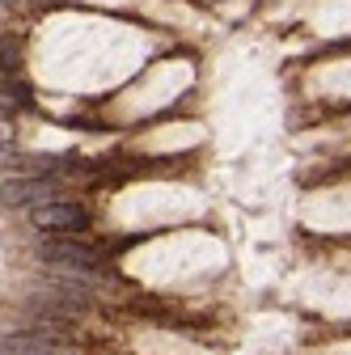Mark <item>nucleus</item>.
<instances>
[{"label":"nucleus","mask_w":351,"mask_h":355,"mask_svg":"<svg viewBox=\"0 0 351 355\" xmlns=\"http://www.w3.org/2000/svg\"><path fill=\"white\" fill-rule=\"evenodd\" d=\"M38 262L55 266V271H76V275H102L106 258L98 245H89L80 233H38L34 237Z\"/></svg>","instance_id":"nucleus-1"},{"label":"nucleus","mask_w":351,"mask_h":355,"mask_svg":"<svg viewBox=\"0 0 351 355\" xmlns=\"http://www.w3.org/2000/svg\"><path fill=\"white\" fill-rule=\"evenodd\" d=\"M26 220H30V229L34 233H85L94 225V216L85 203L76 199H47V203H34L26 207Z\"/></svg>","instance_id":"nucleus-2"},{"label":"nucleus","mask_w":351,"mask_h":355,"mask_svg":"<svg viewBox=\"0 0 351 355\" xmlns=\"http://www.w3.org/2000/svg\"><path fill=\"white\" fill-rule=\"evenodd\" d=\"M64 191V178H42V173H17L9 182H0V207L9 211H26L34 203H47V199H60Z\"/></svg>","instance_id":"nucleus-3"},{"label":"nucleus","mask_w":351,"mask_h":355,"mask_svg":"<svg viewBox=\"0 0 351 355\" xmlns=\"http://www.w3.org/2000/svg\"><path fill=\"white\" fill-rule=\"evenodd\" d=\"M64 351V338L60 334H47V330H13V334H0V355H55Z\"/></svg>","instance_id":"nucleus-4"},{"label":"nucleus","mask_w":351,"mask_h":355,"mask_svg":"<svg viewBox=\"0 0 351 355\" xmlns=\"http://www.w3.org/2000/svg\"><path fill=\"white\" fill-rule=\"evenodd\" d=\"M26 72V42L13 30H0V76H22Z\"/></svg>","instance_id":"nucleus-5"},{"label":"nucleus","mask_w":351,"mask_h":355,"mask_svg":"<svg viewBox=\"0 0 351 355\" xmlns=\"http://www.w3.org/2000/svg\"><path fill=\"white\" fill-rule=\"evenodd\" d=\"M0 106L5 110H34V89L22 76H0Z\"/></svg>","instance_id":"nucleus-6"},{"label":"nucleus","mask_w":351,"mask_h":355,"mask_svg":"<svg viewBox=\"0 0 351 355\" xmlns=\"http://www.w3.org/2000/svg\"><path fill=\"white\" fill-rule=\"evenodd\" d=\"M55 355H72V351H68V347H64V351H55Z\"/></svg>","instance_id":"nucleus-7"}]
</instances>
